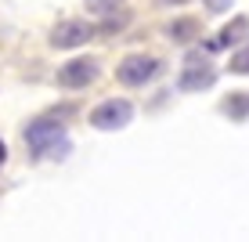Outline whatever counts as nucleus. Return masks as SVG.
<instances>
[{"label": "nucleus", "instance_id": "obj_6", "mask_svg": "<svg viewBox=\"0 0 249 242\" xmlns=\"http://www.w3.org/2000/svg\"><path fill=\"white\" fill-rule=\"evenodd\" d=\"M94 80H98V62L94 58H72V62L58 69V87H69V91H80Z\"/></svg>", "mask_w": 249, "mask_h": 242}, {"label": "nucleus", "instance_id": "obj_5", "mask_svg": "<svg viewBox=\"0 0 249 242\" xmlns=\"http://www.w3.org/2000/svg\"><path fill=\"white\" fill-rule=\"evenodd\" d=\"M213 80H217V69L206 62L202 55H188L177 87H181V91H202V87H213Z\"/></svg>", "mask_w": 249, "mask_h": 242}, {"label": "nucleus", "instance_id": "obj_4", "mask_svg": "<svg viewBox=\"0 0 249 242\" xmlns=\"http://www.w3.org/2000/svg\"><path fill=\"white\" fill-rule=\"evenodd\" d=\"M94 25L90 22H80V19H69L62 25H54V33H51V47L54 51H72V47H83L87 40L94 37Z\"/></svg>", "mask_w": 249, "mask_h": 242}, {"label": "nucleus", "instance_id": "obj_11", "mask_svg": "<svg viewBox=\"0 0 249 242\" xmlns=\"http://www.w3.org/2000/svg\"><path fill=\"white\" fill-rule=\"evenodd\" d=\"M116 4H119V0H87V11H94V15H108V11H116Z\"/></svg>", "mask_w": 249, "mask_h": 242}, {"label": "nucleus", "instance_id": "obj_3", "mask_svg": "<svg viewBox=\"0 0 249 242\" xmlns=\"http://www.w3.org/2000/svg\"><path fill=\"white\" fill-rule=\"evenodd\" d=\"M130 119H134V105L126 98H108L90 112V123L98 127V130H119V127H126Z\"/></svg>", "mask_w": 249, "mask_h": 242}, {"label": "nucleus", "instance_id": "obj_8", "mask_svg": "<svg viewBox=\"0 0 249 242\" xmlns=\"http://www.w3.org/2000/svg\"><path fill=\"white\" fill-rule=\"evenodd\" d=\"M246 33H249V19H246V15H238V19H231V25H224V33H220V40H217V44H210V47H224V44H242V40H246Z\"/></svg>", "mask_w": 249, "mask_h": 242}, {"label": "nucleus", "instance_id": "obj_12", "mask_svg": "<svg viewBox=\"0 0 249 242\" xmlns=\"http://www.w3.org/2000/svg\"><path fill=\"white\" fill-rule=\"evenodd\" d=\"M231 0H210V11H228Z\"/></svg>", "mask_w": 249, "mask_h": 242}, {"label": "nucleus", "instance_id": "obj_10", "mask_svg": "<svg viewBox=\"0 0 249 242\" xmlns=\"http://www.w3.org/2000/svg\"><path fill=\"white\" fill-rule=\"evenodd\" d=\"M231 73H238V76H249V47H246V51H238V55L231 58Z\"/></svg>", "mask_w": 249, "mask_h": 242}, {"label": "nucleus", "instance_id": "obj_9", "mask_svg": "<svg viewBox=\"0 0 249 242\" xmlns=\"http://www.w3.org/2000/svg\"><path fill=\"white\" fill-rule=\"evenodd\" d=\"M220 109H224L231 119H246L249 116V94L246 91H235L231 98H224V105H220Z\"/></svg>", "mask_w": 249, "mask_h": 242}, {"label": "nucleus", "instance_id": "obj_13", "mask_svg": "<svg viewBox=\"0 0 249 242\" xmlns=\"http://www.w3.org/2000/svg\"><path fill=\"white\" fill-rule=\"evenodd\" d=\"M4 159H7V145L0 141V167H4Z\"/></svg>", "mask_w": 249, "mask_h": 242}, {"label": "nucleus", "instance_id": "obj_7", "mask_svg": "<svg viewBox=\"0 0 249 242\" xmlns=\"http://www.w3.org/2000/svg\"><path fill=\"white\" fill-rule=\"evenodd\" d=\"M199 29H202V25L195 22V19H174L166 33H170V40H174V44H188V40L199 37Z\"/></svg>", "mask_w": 249, "mask_h": 242}, {"label": "nucleus", "instance_id": "obj_14", "mask_svg": "<svg viewBox=\"0 0 249 242\" xmlns=\"http://www.w3.org/2000/svg\"><path fill=\"white\" fill-rule=\"evenodd\" d=\"M162 4H188V0H162Z\"/></svg>", "mask_w": 249, "mask_h": 242}, {"label": "nucleus", "instance_id": "obj_1", "mask_svg": "<svg viewBox=\"0 0 249 242\" xmlns=\"http://www.w3.org/2000/svg\"><path fill=\"white\" fill-rule=\"evenodd\" d=\"M25 145L36 159L44 155H65L69 152V137H65V123L58 119H36L25 127Z\"/></svg>", "mask_w": 249, "mask_h": 242}, {"label": "nucleus", "instance_id": "obj_2", "mask_svg": "<svg viewBox=\"0 0 249 242\" xmlns=\"http://www.w3.org/2000/svg\"><path fill=\"white\" fill-rule=\"evenodd\" d=\"M156 73H159V62L148 58V55H126L123 62L116 65V80L123 83V87H144Z\"/></svg>", "mask_w": 249, "mask_h": 242}]
</instances>
